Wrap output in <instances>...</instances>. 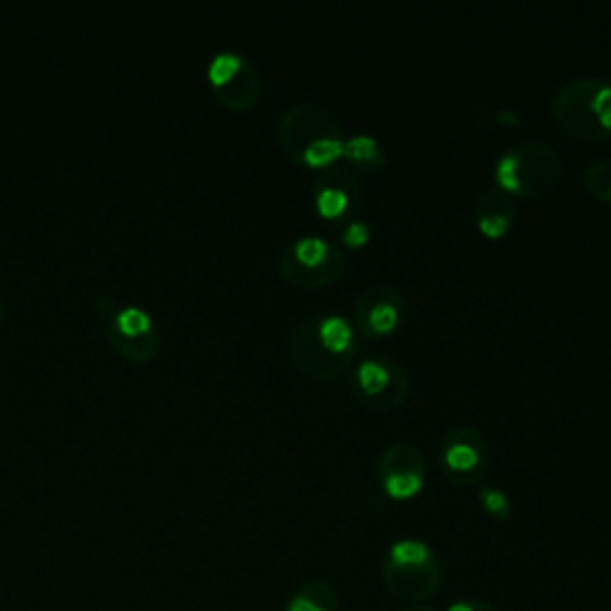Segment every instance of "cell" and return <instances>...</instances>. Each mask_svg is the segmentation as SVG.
I'll return each mask as SVG.
<instances>
[{
	"mask_svg": "<svg viewBox=\"0 0 611 611\" xmlns=\"http://www.w3.org/2000/svg\"><path fill=\"white\" fill-rule=\"evenodd\" d=\"M342 151H344V144L337 137H320V139H313L311 144L306 146L304 158L311 165H323L327 163V160L339 156Z\"/></svg>",
	"mask_w": 611,
	"mask_h": 611,
	"instance_id": "cell-6",
	"label": "cell"
},
{
	"mask_svg": "<svg viewBox=\"0 0 611 611\" xmlns=\"http://www.w3.org/2000/svg\"><path fill=\"white\" fill-rule=\"evenodd\" d=\"M609 194H611V187H609Z\"/></svg>",
	"mask_w": 611,
	"mask_h": 611,
	"instance_id": "cell-23",
	"label": "cell"
},
{
	"mask_svg": "<svg viewBox=\"0 0 611 611\" xmlns=\"http://www.w3.org/2000/svg\"><path fill=\"white\" fill-rule=\"evenodd\" d=\"M385 580L392 595L411 604H423L440 585V569H437V564H432V559L409 566H399L390 561L385 571Z\"/></svg>",
	"mask_w": 611,
	"mask_h": 611,
	"instance_id": "cell-2",
	"label": "cell"
},
{
	"mask_svg": "<svg viewBox=\"0 0 611 611\" xmlns=\"http://www.w3.org/2000/svg\"><path fill=\"white\" fill-rule=\"evenodd\" d=\"M390 380V370L378 361H363L359 366V382L366 392H380Z\"/></svg>",
	"mask_w": 611,
	"mask_h": 611,
	"instance_id": "cell-8",
	"label": "cell"
},
{
	"mask_svg": "<svg viewBox=\"0 0 611 611\" xmlns=\"http://www.w3.org/2000/svg\"><path fill=\"white\" fill-rule=\"evenodd\" d=\"M370 325H373V330L378 332L392 330V327L397 325V306L387 304V301L375 304L373 311H370Z\"/></svg>",
	"mask_w": 611,
	"mask_h": 611,
	"instance_id": "cell-13",
	"label": "cell"
},
{
	"mask_svg": "<svg viewBox=\"0 0 611 611\" xmlns=\"http://www.w3.org/2000/svg\"><path fill=\"white\" fill-rule=\"evenodd\" d=\"M471 611H497V609L487 602H471Z\"/></svg>",
	"mask_w": 611,
	"mask_h": 611,
	"instance_id": "cell-20",
	"label": "cell"
},
{
	"mask_svg": "<svg viewBox=\"0 0 611 611\" xmlns=\"http://www.w3.org/2000/svg\"><path fill=\"white\" fill-rule=\"evenodd\" d=\"M592 110H595L597 120H600L604 127H611V86L602 84L600 91L592 96Z\"/></svg>",
	"mask_w": 611,
	"mask_h": 611,
	"instance_id": "cell-15",
	"label": "cell"
},
{
	"mask_svg": "<svg viewBox=\"0 0 611 611\" xmlns=\"http://www.w3.org/2000/svg\"><path fill=\"white\" fill-rule=\"evenodd\" d=\"M480 225H483L485 234H502L506 230V218L504 215H487V218H480Z\"/></svg>",
	"mask_w": 611,
	"mask_h": 611,
	"instance_id": "cell-18",
	"label": "cell"
},
{
	"mask_svg": "<svg viewBox=\"0 0 611 611\" xmlns=\"http://www.w3.org/2000/svg\"><path fill=\"white\" fill-rule=\"evenodd\" d=\"M327 249H330V246L320 237H304L294 246L296 256H299V261L304 265H318L327 256Z\"/></svg>",
	"mask_w": 611,
	"mask_h": 611,
	"instance_id": "cell-9",
	"label": "cell"
},
{
	"mask_svg": "<svg viewBox=\"0 0 611 611\" xmlns=\"http://www.w3.org/2000/svg\"><path fill=\"white\" fill-rule=\"evenodd\" d=\"M401 611H432V609L425 607V604H409V607H404Z\"/></svg>",
	"mask_w": 611,
	"mask_h": 611,
	"instance_id": "cell-21",
	"label": "cell"
},
{
	"mask_svg": "<svg viewBox=\"0 0 611 611\" xmlns=\"http://www.w3.org/2000/svg\"><path fill=\"white\" fill-rule=\"evenodd\" d=\"M242 65H244V60L239 58L237 53H220V55H215L211 67H208V77H211L213 86H220L222 82H227V79H230Z\"/></svg>",
	"mask_w": 611,
	"mask_h": 611,
	"instance_id": "cell-7",
	"label": "cell"
},
{
	"mask_svg": "<svg viewBox=\"0 0 611 611\" xmlns=\"http://www.w3.org/2000/svg\"><path fill=\"white\" fill-rule=\"evenodd\" d=\"M110 339H113L115 349H120L134 361H146L158 344L153 320L137 306H129L117 313L110 323Z\"/></svg>",
	"mask_w": 611,
	"mask_h": 611,
	"instance_id": "cell-1",
	"label": "cell"
},
{
	"mask_svg": "<svg viewBox=\"0 0 611 611\" xmlns=\"http://www.w3.org/2000/svg\"><path fill=\"white\" fill-rule=\"evenodd\" d=\"M447 461L449 466L456 468V471H468L478 464V452L466 442H454L452 447L447 449Z\"/></svg>",
	"mask_w": 611,
	"mask_h": 611,
	"instance_id": "cell-10",
	"label": "cell"
},
{
	"mask_svg": "<svg viewBox=\"0 0 611 611\" xmlns=\"http://www.w3.org/2000/svg\"><path fill=\"white\" fill-rule=\"evenodd\" d=\"M421 483V471L416 468H392L390 473H385V490L392 497H411L413 492H418Z\"/></svg>",
	"mask_w": 611,
	"mask_h": 611,
	"instance_id": "cell-3",
	"label": "cell"
},
{
	"mask_svg": "<svg viewBox=\"0 0 611 611\" xmlns=\"http://www.w3.org/2000/svg\"><path fill=\"white\" fill-rule=\"evenodd\" d=\"M318 208L323 215H339L347 208V194L337 187H325L318 191Z\"/></svg>",
	"mask_w": 611,
	"mask_h": 611,
	"instance_id": "cell-11",
	"label": "cell"
},
{
	"mask_svg": "<svg viewBox=\"0 0 611 611\" xmlns=\"http://www.w3.org/2000/svg\"><path fill=\"white\" fill-rule=\"evenodd\" d=\"M449 611H471V602H459V604H454L452 609Z\"/></svg>",
	"mask_w": 611,
	"mask_h": 611,
	"instance_id": "cell-22",
	"label": "cell"
},
{
	"mask_svg": "<svg viewBox=\"0 0 611 611\" xmlns=\"http://www.w3.org/2000/svg\"><path fill=\"white\" fill-rule=\"evenodd\" d=\"M342 153H347L349 158H356V160H370L378 156V141H375L373 137H366V134H361V137L349 139L347 144H344Z\"/></svg>",
	"mask_w": 611,
	"mask_h": 611,
	"instance_id": "cell-12",
	"label": "cell"
},
{
	"mask_svg": "<svg viewBox=\"0 0 611 611\" xmlns=\"http://www.w3.org/2000/svg\"><path fill=\"white\" fill-rule=\"evenodd\" d=\"M497 177L506 189H518V158L514 153H506L497 163Z\"/></svg>",
	"mask_w": 611,
	"mask_h": 611,
	"instance_id": "cell-14",
	"label": "cell"
},
{
	"mask_svg": "<svg viewBox=\"0 0 611 611\" xmlns=\"http://www.w3.org/2000/svg\"><path fill=\"white\" fill-rule=\"evenodd\" d=\"M320 339H323L327 349L344 351L351 342V327L342 316H327L320 323Z\"/></svg>",
	"mask_w": 611,
	"mask_h": 611,
	"instance_id": "cell-4",
	"label": "cell"
},
{
	"mask_svg": "<svg viewBox=\"0 0 611 611\" xmlns=\"http://www.w3.org/2000/svg\"><path fill=\"white\" fill-rule=\"evenodd\" d=\"M289 611H323V609L316 607V604L308 600V597L301 595V592H296L292 604H289Z\"/></svg>",
	"mask_w": 611,
	"mask_h": 611,
	"instance_id": "cell-19",
	"label": "cell"
},
{
	"mask_svg": "<svg viewBox=\"0 0 611 611\" xmlns=\"http://www.w3.org/2000/svg\"><path fill=\"white\" fill-rule=\"evenodd\" d=\"M344 239H347L349 244H363L368 239V225L366 222H349L347 232H344Z\"/></svg>",
	"mask_w": 611,
	"mask_h": 611,
	"instance_id": "cell-17",
	"label": "cell"
},
{
	"mask_svg": "<svg viewBox=\"0 0 611 611\" xmlns=\"http://www.w3.org/2000/svg\"><path fill=\"white\" fill-rule=\"evenodd\" d=\"M432 559L430 549L418 540H401L392 547L390 561L399 566H409V564H423V561Z\"/></svg>",
	"mask_w": 611,
	"mask_h": 611,
	"instance_id": "cell-5",
	"label": "cell"
},
{
	"mask_svg": "<svg viewBox=\"0 0 611 611\" xmlns=\"http://www.w3.org/2000/svg\"><path fill=\"white\" fill-rule=\"evenodd\" d=\"M480 497H483L485 506L492 511V514L502 516V514H506V511H509V499H506L504 492L492 490V487H490V490H483V495H480Z\"/></svg>",
	"mask_w": 611,
	"mask_h": 611,
	"instance_id": "cell-16",
	"label": "cell"
}]
</instances>
